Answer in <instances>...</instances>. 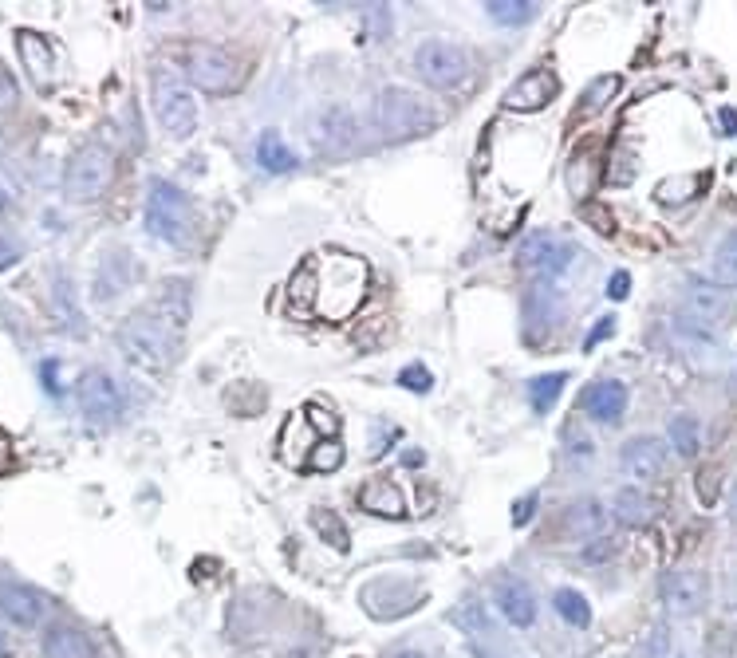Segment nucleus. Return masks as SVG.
Segmentation results:
<instances>
[{"label":"nucleus","instance_id":"nucleus-1","mask_svg":"<svg viewBox=\"0 0 737 658\" xmlns=\"http://www.w3.org/2000/svg\"><path fill=\"white\" fill-rule=\"evenodd\" d=\"M292 296L320 320H347L367 296V264L351 253H324L312 257L296 272Z\"/></svg>","mask_w":737,"mask_h":658},{"label":"nucleus","instance_id":"nucleus-2","mask_svg":"<svg viewBox=\"0 0 737 658\" xmlns=\"http://www.w3.org/2000/svg\"><path fill=\"white\" fill-rule=\"evenodd\" d=\"M119 343H123V351L131 355L138 367L166 371L174 363V355H178L182 328H174L170 320H162L150 308H138L131 320L123 324V331H119Z\"/></svg>","mask_w":737,"mask_h":658},{"label":"nucleus","instance_id":"nucleus-3","mask_svg":"<svg viewBox=\"0 0 737 658\" xmlns=\"http://www.w3.org/2000/svg\"><path fill=\"white\" fill-rule=\"evenodd\" d=\"M375 115L387 138H422L442 127V111L422 91H410V87H387L379 95Z\"/></svg>","mask_w":737,"mask_h":658},{"label":"nucleus","instance_id":"nucleus-4","mask_svg":"<svg viewBox=\"0 0 737 658\" xmlns=\"http://www.w3.org/2000/svg\"><path fill=\"white\" fill-rule=\"evenodd\" d=\"M178 64L186 71V79L201 91H209V95H233L245 83V67L217 44H201V40L186 44L178 52Z\"/></svg>","mask_w":737,"mask_h":658},{"label":"nucleus","instance_id":"nucleus-5","mask_svg":"<svg viewBox=\"0 0 737 658\" xmlns=\"http://www.w3.org/2000/svg\"><path fill=\"white\" fill-rule=\"evenodd\" d=\"M194 229V205L190 198L170 186V182H150V198H146V233L166 241V245H186Z\"/></svg>","mask_w":737,"mask_h":658},{"label":"nucleus","instance_id":"nucleus-6","mask_svg":"<svg viewBox=\"0 0 737 658\" xmlns=\"http://www.w3.org/2000/svg\"><path fill=\"white\" fill-rule=\"evenodd\" d=\"M154 115L170 138H190L198 131V99L186 87V79L174 75L170 67L154 71Z\"/></svg>","mask_w":737,"mask_h":658},{"label":"nucleus","instance_id":"nucleus-7","mask_svg":"<svg viewBox=\"0 0 737 658\" xmlns=\"http://www.w3.org/2000/svg\"><path fill=\"white\" fill-rule=\"evenodd\" d=\"M115 178V154L99 142H87L83 150H75V158L67 162L64 194L71 201H99L107 194Z\"/></svg>","mask_w":737,"mask_h":658},{"label":"nucleus","instance_id":"nucleus-8","mask_svg":"<svg viewBox=\"0 0 737 658\" xmlns=\"http://www.w3.org/2000/svg\"><path fill=\"white\" fill-rule=\"evenodd\" d=\"M414 71L430 87L450 91V87H458V83L469 79V52L462 44H454V40H426L414 52Z\"/></svg>","mask_w":737,"mask_h":658},{"label":"nucleus","instance_id":"nucleus-9","mask_svg":"<svg viewBox=\"0 0 737 658\" xmlns=\"http://www.w3.org/2000/svg\"><path fill=\"white\" fill-rule=\"evenodd\" d=\"M572 261H576V245L564 241V237H556V233H529L521 241V249H517L521 272L540 280V284L552 280V276H560V272H568Z\"/></svg>","mask_w":737,"mask_h":658},{"label":"nucleus","instance_id":"nucleus-10","mask_svg":"<svg viewBox=\"0 0 737 658\" xmlns=\"http://www.w3.org/2000/svg\"><path fill=\"white\" fill-rule=\"evenodd\" d=\"M75 398H79V414L95 426L115 422L123 414V391L107 371H83V379L75 383Z\"/></svg>","mask_w":737,"mask_h":658},{"label":"nucleus","instance_id":"nucleus-11","mask_svg":"<svg viewBox=\"0 0 737 658\" xmlns=\"http://www.w3.org/2000/svg\"><path fill=\"white\" fill-rule=\"evenodd\" d=\"M312 146L320 150V154H328V158H339V154H347L351 146H355V115H351V107H343V103H324L316 115H312Z\"/></svg>","mask_w":737,"mask_h":658},{"label":"nucleus","instance_id":"nucleus-12","mask_svg":"<svg viewBox=\"0 0 737 658\" xmlns=\"http://www.w3.org/2000/svg\"><path fill=\"white\" fill-rule=\"evenodd\" d=\"M619 469H623L631 481H639V485L659 481V477H663V469H667V450H663V442H659V438L639 434V438L623 442V450H619Z\"/></svg>","mask_w":737,"mask_h":658},{"label":"nucleus","instance_id":"nucleus-13","mask_svg":"<svg viewBox=\"0 0 737 658\" xmlns=\"http://www.w3.org/2000/svg\"><path fill=\"white\" fill-rule=\"evenodd\" d=\"M0 615L8 623H16V627L28 631V627H40L44 623L48 599L36 592V588L20 584V580H0Z\"/></svg>","mask_w":737,"mask_h":658},{"label":"nucleus","instance_id":"nucleus-14","mask_svg":"<svg viewBox=\"0 0 737 658\" xmlns=\"http://www.w3.org/2000/svg\"><path fill=\"white\" fill-rule=\"evenodd\" d=\"M493 603H497V611L505 615L509 627H521L525 631V627L536 623V595L521 576H501L493 584Z\"/></svg>","mask_w":737,"mask_h":658},{"label":"nucleus","instance_id":"nucleus-15","mask_svg":"<svg viewBox=\"0 0 737 658\" xmlns=\"http://www.w3.org/2000/svg\"><path fill=\"white\" fill-rule=\"evenodd\" d=\"M686 312H690V320H698L702 328H710V324L730 320L734 304H730V292L718 288L714 280H690L686 284Z\"/></svg>","mask_w":737,"mask_h":658},{"label":"nucleus","instance_id":"nucleus-16","mask_svg":"<svg viewBox=\"0 0 737 658\" xmlns=\"http://www.w3.org/2000/svg\"><path fill=\"white\" fill-rule=\"evenodd\" d=\"M556 91H560L556 75L544 71V67H536V71H525V75L509 87L505 107H509V111H544V107L556 99Z\"/></svg>","mask_w":737,"mask_h":658},{"label":"nucleus","instance_id":"nucleus-17","mask_svg":"<svg viewBox=\"0 0 737 658\" xmlns=\"http://www.w3.org/2000/svg\"><path fill=\"white\" fill-rule=\"evenodd\" d=\"M710 584L702 572H674L663 580V603L670 615H698L706 607Z\"/></svg>","mask_w":737,"mask_h":658},{"label":"nucleus","instance_id":"nucleus-18","mask_svg":"<svg viewBox=\"0 0 737 658\" xmlns=\"http://www.w3.org/2000/svg\"><path fill=\"white\" fill-rule=\"evenodd\" d=\"M584 410L596 418V422H619L623 410H627V387L619 379H600L584 391Z\"/></svg>","mask_w":737,"mask_h":658},{"label":"nucleus","instance_id":"nucleus-19","mask_svg":"<svg viewBox=\"0 0 737 658\" xmlns=\"http://www.w3.org/2000/svg\"><path fill=\"white\" fill-rule=\"evenodd\" d=\"M359 505H363L367 513H375V517H387V521L406 517V497H402V489L391 481V477L367 481V485L359 489Z\"/></svg>","mask_w":737,"mask_h":658},{"label":"nucleus","instance_id":"nucleus-20","mask_svg":"<svg viewBox=\"0 0 737 658\" xmlns=\"http://www.w3.org/2000/svg\"><path fill=\"white\" fill-rule=\"evenodd\" d=\"M16 52H20V60L28 67V75L40 83V87H48L52 79H56V52H52V44L44 40V36H36V32H20L16 36Z\"/></svg>","mask_w":737,"mask_h":658},{"label":"nucleus","instance_id":"nucleus-21","mask_svg":"<svg viewBox=\"0 0 737 658\" xmlns=\"http://www.w3.org/2000/svg\"><path fill=\"white\" fill-rule=\"evenodd\" d=\"M44 658H95V643L75 627H52L44 635Z\"/></svg>","mask_w":737,"mask_h":658},{"label":"nucleus","instance_id":"nucleus-22","mask_svg":"<svg viewBox=\"0 0 737 658\" xmlns=\"http://www.w3.org/2000/svg\"><path fill=\"white\" fill-rule=\"evenodd\" d=\"M655 501L643 493V489H619L615 493V517L623 521V525H631V528H643V525H651L655 521Z\"/></svg>","mask_w":737,"mask_h":658},{"label":"nucleus","instance_id":"nucleus-23","mask_svg":"<svg viewBox=\"0 0 737 658\" xmlns=\"http://www.w3.org/2000/svg\"><path fill=\"white\" fill-rule=\"evenodd\" d=\"M257 162L265 166L268 174H288V170H296V154L288 150V142H284L276 131L261 134V142H257Z\"/></svg>","mask_w":737,"mask_h":658},{"label":"nucleus","instance_id":"nucleus-24","mask_svg":"<svg viewBox=\"0 0 737 658\" xmlns=\"http://www.w3.org/2000/svg\"><path fill=\"white\" fill-rule=\"evenodd\" d=\"M603 528H607V513H603L600 501H580V505H572V513H568V532H572V536L596 540V536H603Z\"/></svg>","mask_w":737,"mask_h":658},{"label":"nucleus","instance_id":"nucleus-25","mask_svg":"<svg viewBox=\"0 0 737 658\" xmlns=\"http://www.w3.org/2000/svg\"><path fill=\"white\" fill-rule=\"evenodd\" d=\"M667 438H670V450L678 454V458H694L698 454V446H702V434H698V418L694 414H674L667 426Z\"/></svg>","mask_w":737,"mask_h":658},{"label":"nucleus","instance_id":"nucleus-26","mask_svg":"<svg viewBox=\"0 0 737 658\" xmlns=\"http://www.w3.org/2000/svg\"><path fill=\"white\" fill-rule=\"evenodd\" d=\"M552 607H556V615H560L568 627H588V623H592V607H588V599L576 592V588H556Z\"/></svg>","mask_w":737,"mask_h":658},{"label":"nucleus","instance_id":"nucleus-27","mask_svg":"<svg viewBox=\"0 0 737 658\" xmlns=\"http://www.w3.org/2000/svg\"><path fill=\"white\" fill-rule=\"evenodd\" d=\"M619 87H623L619 75H600V79H592V83L584 87V95H580V115H600L603 107L619 95Z\"/></svg>","mask_w":737,"mask_h":658},{"label":"nucleus","instance_id":"nucleus-28","mask_svg":"<svg viewBox=\"0 0 737 658\" xmlns=\"http://www.w3.org/2000/svg\"><path fill=\"white\" fill-rule=\"evenodd\" d=\"M564 383H568V371L536 375L533 383H529V402H533L536 414H548V410L556 406V398H560V391H564Z\"/></svg>","mask_w":737,"mask_h":658},{"label":"nucleus","instance_id":"nucleus-29","mask_svg":"<svg viewBox=\"0 0 737 658\" xmlns=\"http://www.w3.org/2000/svg\"><path fill=\"white\" fill-rule=\"evenodd\" d=\"M714 284L718 288H734L737 284V233H730L726 241H722V249L714 253Z\"/></svg>","mask_w":737,"mask_h":658},{"label":"nucleus","instance_id":"nucleus-30","mask_svg":"<svg viewBox=\"0 0 737 658\" xmlns=\"http://www.w3.org/2000/svg\"><path fill=\"white\" fill-rule=\"evenodd\" d=\"M485 12H489V20H497V24H525V20H533L536 16V4L529 0H489L485 4Z\"/></svg>","mask_w":737,"mask_h":658},{"label":"nucleus","instance_id":"nucleus-31","mask_svg":"<svg viewBox=\"0 0 737 658\" xmlns=\"http://www.w3.org/2000/svg\"><path fill=\"white\" fill-rule=\"evenodd\" d=\"M312 528L320 532V540H324L328 548H335V552H347V548H351V536H347L343 521L332 517L328 509H316V513H312Z\"/></svg>","mask_w":737,"mask_h":658},{"label":"nucleus","instance_id":"nucleus-32","mask_svg":"<svg viewBox=\"0 0 737 658\" xmlns=\"http://www.w3.org/2000/svg\"><path fill=\"white\" fill-rule=\"evenodd\" d=\"M702 186H706V178H694V174H686V178H667V182H659L655 198L663 201V205H682V201L694 198Z\"/></svg>","mask_w":737,"mask_h":658},{"label":"nucleus","instance_id":"nucleus-33","mask_svg":"<svg viewBox=\"0 0 737 658\" xmlns=\"http://www.w3.org/2000/svg\"><path fill=\"white\" fill-rule=\"evenodd\" d=\"M308 465L320 469V473H332V469L343 465V446L332 442V438H320V442L312 446V454H308Z\"/></svg>","mask_w":737,"mask_h":658},{"label":"nucleus","instance_id":"nucleus-34","mask_svg":"<svg viewBox=\"0 0 737 658\" xmlns=\"http://www.w3.org/2000/svg\"><path fill=\"white\" fill-rule=\"evenodd\" d=\"M399 387L414 391V395H426V391L434 387V379H430V371H426L422 363H410V367H402L399 371Z\"/></svg>","mask_w":737,"mask_h":658},{"label":"nucleus","instance_id":"nucleus-35","mask_svg":"<svg viewBox=\"0 0 737 658\" xmlns=\"http://www.w3.org/2000/svg\"><path fill=\"white\" fill-rule=\"evenodd\" d=\"M564 442H568V454H572L576 461H588L592 458V450H596V446H592V438H588V434H580V426H568V430H564Z\"/></svg>","mask_w":737,"mask_h":658},{"label":"nucleus","instance_id":"nucleus-36","mask_svg":"<svg viewBox=\"0 0 737 658\" xmlns=\"http://www.w3.org/2000/svg\"><path fill=\"white\" fill-rule=\"evenodd\" d=\"M670 651V631L667 627H651L647 643H643V658H667Z\"/></svg>","mask_w":737,"mask_h":658},{"label":"nucleus","instance_id":"nucleus-37","mask_svg":"<svg viewBox=\"0 0 737 658\" xmlns=\"http://www.w3.org/2000/svg\"><path fill=\"white\" fill-rule=\"evenodd\" d=\"M607 556H615V540H607V536H596V540L584 548V560H588V564H600Z\"/></svg>","mask_w":737,"mask_h":658},{"label":"nucleus","instance_id":"nucleus-38","mask_svg":"<svg viewBox=\"0 0 737 658\" xmlns=\"http://www.w3.org/2000/svg\"><path fill=\"white\" fill-rule=\"evenodd\" d=\"M627 292H631V272H611V280H607V296L611 300H627Z\"/></svg>","mask_w":737,"mask_h":658},{"label":"nucleus","instance_id":"nucleus-39","mask_svg":"<svg viewBox=\"0 0 737 658\" xmlns=\"http://www.w3.org/2000/svg\"><path fill=\"white\" fill-rule=\"evenodd\" d=\"M611 331H615V320H611V316H603L600 324H596V331H592V335H588V339H584V351H592V347H596V343H600V339H607V335H611Z\"/></svg>","mask_w":737,"mask_h":658},{"label":"nucleus","instance_id":"nucleus-40","mask_svg":"<svg viewBox=\"0 0 737 658\" xmlns=\"http://www.w3.org/2000/svg\"><path fill=\"white\" fill-rule=\"evenodd\" d=\"M533 509H536V493H529V497L517 501V509H513V525H525V521L533 517Z\"/></svg>","mask_w":737,"mask_h":658},{"label":"nucleus","instance_id":"nucleus-41","mask_svg":"<svg viewBox=\"0 0 737 658\" xmlns=\"http://www.w3.org/2000/svg\"><path fill=\"white\" fill-rule=\"evenodd\" d=\"M12 103H16V83L0 71V111H4V107H12Z\"/></svg>","mask_w":737,"mask_h":658},{"label":"nucleus","instance_id":"nucleus-42","mask_svg":"<svg viewBox=\"0 0 737 658\" xmlns=\"http://www.w3.org/2000/svg\"><path fill=\"white\" fill-rule=\"evenodd\" d=\"M718 119H722V131L737 134V111L734 107H722V111H718Z\"/></svg>","mask_w":737,"mask_h":658},{"label":"nucleus","instance_id":"nucleus-43","mask_svg":"<svg viewBox=\"0 0 737 658\" xmlns=\"http://www.w3.org/2000/svg\"><path fill=\"white\" fill-rule=\"evenodd\" d=\"M44 379H48V395H60L64 387L56 383V363H44Z\"/></svg>","mask_w":737,"mask_h":658},{"label":"nucleus","instance_id":"nucleus-44","mask_svg":"<svg viewBox=\"0 0 737 658\" xmlns=\"http://www.w3.org/2000/svg\"><path fill=\"white\" fill-rule=\"evenodd\" d=\"M12 257H16V249H12V245H4V241H0V264H8V261H12Z\"/></svg>","mask_w":737,"mask_h":658},{"label":"nucleus","instance_id":"nucleus-45","mask_svg":"<svg viewBox=\"0 0 737 658\" xmlns=\"http://www.w3.org/2000/svg\"><path fill=\"white\" fill-rule=\"evenodd\" d=\"M730 521L737 525V485H734V493H730Z\"/></svg>","mask_w":737,"mask_h":658},{"label":"nucleus","instance_id":"nucleus-46","mask_svg":"<svg viewBox=\"0 0 737 658\" xmlns=\"http://www.w3.org/2000/svg\"><path fill=\"white\" fill-rule=\"evenodd\" d=\"M395 658H422V655H418V651H402V655H395Z\"/></svg>","mask_w":737,"mask_h":658},{"label":"nucleus","instance_id":"nucleus-47","mask_svg":"<svg viewBox=\"0 0 737 658\" xmlns=\"http://www.w3.org/2000/svg\"><path fill=\"white\" fill-rule=\"evenodd\" d=\"M0 465H4V442H0Z\"/></svg>","mask_w":737,"mask_h":658},{"label":"nucleus","instance_id":"nucleus-48","mask_svg":"<svg viewBox=\"0 0 737 658\" xmlns=\"http://www.w3.org/2000/svg\"><path fill=\"white\" fill-rule=\"evenodd\" d=\"M678 658H682V655H678Z\"/></svg>","mask_w":737,"mask_h":658}]
</instances>
